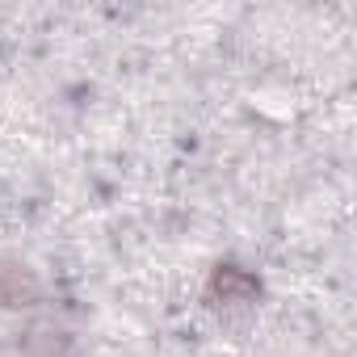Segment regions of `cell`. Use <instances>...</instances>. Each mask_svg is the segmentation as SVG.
Returning <instances> with one entry per match:
<instances>
[{
  "label": "cell",
  "instance_id": "2",
  "mask_svg": "<svg viewBox=\"0 0 357 357\" xmlns=\"http://www.w3.org/2000/svg\"><path fill=\"white\" fill-rule=\"evenodd\" d=\"M43 303V278L22 257H0V307L5 311H30Z\"/></svg>",
  "mask_w": 357,
  "mask_h": 357
},
{
  "label": "cell",
  "instance_id": "3",
  "mask_svg": "<svg viewBox=\"0 0 357 357\" xmlns=\"http://www.w3.org/2000/svg\"><path fill=\"white\" fill-rule=\"evenodd\" d=\"M22 357H76V336L55 324H34L22 332Z\"/></svg>",
  "mask_w": 357,
  "mask_h": 357
},
{
  "label": "cell",
  "instance_id": "1",
  "mask_svg": "<svg viewBox=\"0 0 357 357\" xmlns=\"http://www.w3.org/2000/svg\"><path fill=\"white\" fill-rule=\"evenodd\" d=\"M261 298V278L244 265H215L211 278H206V303L211 307H223V311H240V307H252Z\"/></svg>",
  "mask_w": 357,
  "mask_h": 357
}]
</instances>
